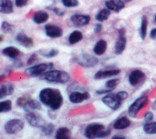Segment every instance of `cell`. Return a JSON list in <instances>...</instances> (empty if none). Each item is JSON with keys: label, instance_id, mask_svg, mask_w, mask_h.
Returning a JSON list of instances; mask_svg holds the SVG:
<instances>
[{"label": "cell", "instance_id": "21", "mask_svg": "<svg viewBox=\"0 0 156 139\" xmlns=\"http://www.w3.org/2000/svg\"><path fill=\"white\" fill-rule=\"evenodd\" d=\"M48 18H49V14L47 12L44 11V10H38L34 13L33 16V21L36 24H44L46 21H48Z\"/></svg>", "mask_w": 156, "mask_h": 139}, {"label": "cell", "instance_id": "18", "mask_svg": "<svg viewBox=\"0 0 156 139\" xmlns=\"http://www.w3.org/2000/svg\"><path fill=\"white\" fill-rule=\"evenodd\" d=\"M2 54L5 55L6 57L10 58L11 59L17 60L18 58L21 55V52L18 48L10 46V47H6L2 50Z\"/></svg>", "mask_w": 156, "mask_h": 139}, {"label": "cell", "instance_id": "8", "mask_svg": "<svg viewBox=\"0 0 156 139\" xmlns=\"http://www.w3.org/2000/svg\"><path fill=\"white\" fill-rule=\"evenodd\" d=\"M25 126V123L22 119H13L5 123L4 130L9 134H15L22 130Z\"/></svg>", "mask_w": 156, "mask_h": 139}, {"label": "cell", "instance_id": "37", "mask_svg": "<svg viewBox=\"0 0 156 139\" xmlns=\"http://www.w3.org/2000/svg\"><path fill=\"white\" fill-rule=\"evenodd\" d=\"M154 119V115H153L152 112H147L144 115V122L146 123H151V120H153Z\"/></svg>", "mask_w": 156, "mask_h": 139}, {"label": "cell", "instance_id": "7", "mask_svg": "<svg viewBox=\"0 0 156 139\" xmlns=\"http://www.w3.org/2000/svg\"><path fill=\"white\" fill-rule=\"evenodd\" d=\"M53 68L54 64L52 63H40V64L36 65L27 69L25 71V74L31 77H38L41 76L47 71H51Z\"/></svg>", "mask_w": 156, "mask_h": 139}, {"label": "cell", "instance_id": "32", "mask_svg": "<svg viewBox=\"0 0 156 139\" xmlns=\"http://www.w3.org/2000/svg\"><path fill=\"white\" fill-rule=\"evenodd\" d=\"M54 130H55V125L51 123H46L44 126L41 127V131L42 134L45 136H51L52 134V133L54 132Z\"/></svg>", "mask_w": 156, "mask_h": 139}, {"label": "cell", "instance_id": "9", "mask_svg": "<svg viewBox=\"0 0 156 139\" xmlns=\"http://www.w3.org/2000/svg\"><path fill=\"white\" fill-rule=\"evenodd\" d=\"M25 118L29 125L33 127H42L46 124L44 119L36 112H27L25 114Z\"/></svg>", "mask_w": 156, "mask_h": 139}, {"label": "cell", "instance_id": "25", "mask_svg": "<svg viewBox=\"0 0 156 139\" xmlns=\"http://www.w3.org/2000/svg\"><path fill=\"white\" fill-rule=\"evenodd\" d=\"M147 25H148V19L147 16L144 15L141 18L140 29V36L142 40H145L147 36Z\"/></svg>", "mask_w": 156, "mask_h": 139}, {"label": "cell", "instance_id": "27", "mask_svg": "<svg viewBox=\"0 0 156 139\" xmlns=\"http://www.w3.org/2000/svg\"><path fill=\"white\" fill-rule=\"evenodd\" d=\"M83 39V34L81 32L78 30H75L73 32H71L69 36V43L72 45L76 44V43L80 42V40Z\"/></svg>", "mask_w": 156, "mask_h": 139}, {"label": "cell", "instance_id": "24", "mask_svg": "<svg viewBox=\"0 0 156 139\" xmlns=\"http://www.w3.org/2000/svg\"><path fill=\"white\" fill-rule=\"evenodd\" d=\"M14 91L13 86L10 83H8L6 85H1L0 87V99H2L4 97L10 96L13 94Z\"/></svg>", "mask_w": 156, "mask_h": 139}, {"label": "cell", "instance_id": "45", "mask_svg": "<svg viewBox=\"0 0 156 139\" xmlns=\"http://www.w3.org/2000/svg\"><path fill=\"white\" fill-rule=\"evenodd\" d=\"M152 108H153V110L156 111V100H155V101H154V103H153V104H152Z\"/></svg>", "mask_w": 156, "mask_h": 139}, {"label": "cell", "instance_id": "26", "mask_svg": "<svg viewBox=\"0 0 156 139\" xmlns=\"http://www.w3.org/2000/svg\"><path fill=\"white\" fill-rule=\"evenodd\" d=\"M71 136L70 130L67 127H60L57 130L55 139H69Z\"/></svg>", "mask_w": 156, "mask_h": 139}, {"label": "cell", "instance_id": "22", "mask_svg": "<svg viewBox=\"0 0 156 139\" xmlns=\"http://www.w3.org/2000/svg\"><path fill=\"white\" fill-rule=\"evenodd\" d=\"M131 122L129 118L126 116L121 117L114 123V128L116 130H124L128 128L130 126Z\"/></svg>", "mask_w": 156, "mask_h": 139}, {"label": "cell", "instance_id": "13", "mask_svg": "<svg viewBox=\"0 0 156 139\" xmlns=\"http://www.w3.org/2000/svg\"><path fill=\"white\" fill-rule=\"evenodd\" d=\"M91 17L86 14H79L76 13L70 17L71 22L76 27H82L89 24Z\"/></svg>", "mask_w": 156, "mask_h": 139}, {"label": "cell", "instance_id": "31", "mask_svg": "<svg viewBox=\"0 0 156 139\" xmlns=\"http://www.w3.org/2000/svg\"><path fill=\"white\" fill-rule=\"evenodd\" d=\"M12 109V102L10 100L3 101L0 102V112L6 113L11 111Z\"/></svg>", "mask_w": 156, "mask_h": 139}, {"label": "cell", "instance_id": "20", "mask_svg": "<svg viewBox=\"0 0 156 139\" xmlns=\"http://www.w3.org/2000/svg\"><path fill=\"white\" fill-rule=\"evenodd\" d=\"M0 12L3 14L13 13V5L11 0H0Z\"/></svg>", "mask_w": 156, "mask_h": 139}, {"label": "cell", "instance_id": "6", "mask_svg": "<svg viewBox=\"0 0 156 139\" xmlns=\"http://www.w3.org/2000/svg\"><path fill=\"white\" fill-rule=\"evenodd\" d=\"M148 97L147 96H141L138 97L133 101V103L132 104L128 109V115H129L131 118H135L136 115L138 114L140 111L145 107L147 104L148 103Z\"/></svg>", "mask_w": 156, "mask_h": 139}, {"label": "cell", "instance_id": "40", "mask_svg": "<svg viewBox=\"0 0 156 139\" xmlns=\"http://www.w3.org/2000/svg\"><path fill=\"white\" fill-rule=\"evenodd\" d=\"M113 89H108L107 88V90H99L95 91V93L98 94V95H103V94H108L110 93L111 91H113Z\"/></svg>", "mask_w": 156, "mask_h": 139}, {"label": "cell", "instance_id": "33", "mask_svg": "<svg viewBox=\"0 0 156 139\" xmlns=\"http://www.w3.org/2000/svg\"><path fill=\"white\" fill-rule=\"evenodd\" d=\"M63 6L68 8L76 7L79 5L78 0H62Z\"/></svg>", "mask_w": 156, "mask_h": 139}, {"label": "cell", "instance_id": "28", "mask_svg": "<svg viewBox=\"0 0 156 139\" xmlns=\"http://www.w3.org/2000/svg\"><path fill=\"white\" fill-rule=\"evenodd\" d=\"M110 16H111V10L108 9H102L95 15V20L103 22V21H107Z\"/></svg>", "mask_w": 156, "mask_h": 139}, {"label": "cell", "instance_id": "4", "mask_svg": "<svg viewBox=\"0 0 156 139\" xmlns=\"http://www.w3.org/2000/svg\"><path fill=\"white\" fill-rule=\"evenodd\" d=\"M105 126L98 123H93L86 126L84 136L88 139L102 138V134L105 130Z\"/></svg>", "mask_w": 156, "mask_h": 139}, {"label": "cell", "instance_id": "29", "mask_svg": "<svg viewBox=\"0 0 156 139\" xmlns=\"http://www.w3.org/2000/svg\"><path fill=\"white\" fill-rule=\"evenodd\" d=\"M39 53L45 58H53L58 55V50L55 49V48L42 49L39 51Z\"/></svg>", "mask_w": 156, "mask_h": 139}, {"label": "cell", "instance_id": "34", "mask_svg": "<svg viewBox=\"0 0 156 139\" xmlns=\"http://www.w3.org/2000/svg\"><path fill=\"white\" fill-rule=\"evenodd\" d=\"M1 29L3 31V32L8 33V32H12V30H13V25L9 22H7V21H3L2 23V25H1Z\"/></svg>", "mask_w": 156, "mask_h": 139}, {"label": "cell", "instance_id": "23", "mask_svg": "<svg viewBox=\"0 0 156 139\" xmlns=\"http://www.w3.org/2000/svg\"><path fill=\"white\" fill-rule=\"evenodd\" d=\"M107 48V43L105 40H99L93 48V52L95 55H102L106 52Z\"/></svg>", "mask_w": 156, "mask_h": 139}, {"label": "cell", "instance_id": "42", "mask_svg": "<svg viewBox=\"0 0 156 139\" xmlns=\"http://www.w3.org/2000/svg\"><path fill=\"white\" fill-rule=\"evenodd\" d=\"M102 29H103V25L101 24H96L95 25V28H94V32H95V33L98 34L102 31Z\"/></svg>", "mask_w": 156, "mask_h": 139}, {"label": "cell", "instance_id": "3", "mask_svg": "<svg viewBox=\"0 0 156 139\" xmlns=\"http://www.w3.org/2000/svg\"><path fill=\"white\" fill-rule=\"evenodd\" d=\"M17 105L22 108L26 112H36L37 110H40L42 108L41 104L36 100H33L32 98H28L26 97H23L18 98L17 101Z\"/></svg>", "mask_w": 156, "mask_h": 139}, {"label": "cell", "instance_id": "1", "mask_svg": "<svg viewBox=\"0 0 156 139\" xmlns=\"http://www.w3.org/2000/svg\"><path fill=\"white\" fill-rule=\"evenodd\" d=\"M39 97L41 103L53 111L60 108L64 101L61 92L52 88H45L42 90L40 92Z\"/></svg>", "mask_w": 156, "mask_h": 139}, {"label": "cell", "instance_id": "44", "mask_svg": "<svg viewBox=\"0 0 156 139\" xmlns=\"http://www.w3.org/2000/svg\"><path fill=\"white\" fill-rule=\"evenodd\" d=\"M111 139H126V137H124V136L122 135H114L112 137H111Z\"/></svg>", "mask_w": 156, "mask_h": 139}, {"label": "cell", "instance_id": "41", "mask_svg": "<svg viewBox=\"0 0 156 139\" xmlns=\"http://www.w3.org/2000/svg\"><path fill=\"white\" fill-rule=\"evenodd\" d=\"M36 60H37V55H36V54H33V55H31L29 59L28 60V64H33Z\"/></svg>", "mask_w": 156, "mask_h": 139}, {"label": "cell", "instance_id": "11", "mask_svg": "<svg viewBox=\"0 0 156 139\" xmlns=\"http://www.w3.org/2000/svg\"><path fill=\"white\" fill-rule=\"evenodd\" d=\"M118 38L115 43L114 47V52L116 55H122L126 49V29L121 28L118 30Z\"/></svg>", "mask_w": 156, "mask_h": 139}, {"label": "cell", "instance_id": "36", "mask_svg": "<svg viewBox=\"0 0 156 139\" xmlns=\"http://www.w3.org/2000/svg\"><path fill=\"white\" fill-rule=\"evenodd\" d=\"M47 9L53 11L58 16H63L66 13V11L64 10H61L60 8L55 7V6H47Z\"/></svg>", "mask_w": 156, "mask_h": 139}, {"label": "cell", "instance_id": "16", "mask_svg": "<svg viewBox=\"0 0 156 139\" xmlns=\"http://www.w3.org/2000/svg\"><path fill=\"white\" fill-rule=\"evenodd\" d=\"M16 40L17 42L19 44H21V46L25 47V48H32L34 44L33 42V40L31 37L27 36L25 32H20L16 36Z\"/></svg>", "mask_w": 156, "mask_h": 139}, {"label": "cell", "instance_id": "19", "mask_svg": "<svg viewBox=\"0 0 156 139\" xmlns=\"http://www.w3.org/2000/svg\"><path fill=\"white\" fill-rule=\"evenodd\" d=\"M121 73V70L119 69H112V70H107V71H99L95 75V79L101 80L104 78H110V77L116 76Z\"/></svg>", "mask_w": 156, "mask_h": 139}, {"label": "cell", "instance_id": "2", "mask_svg": "<svg viewBox=\"0 0 156 139\" xmlns=\"http://www.w3.org/2000/svg\"><path fill=\"white\" fill-rule=\"evenodd\" d=\"M41 80L46 82H51V83H60V84H65L68 82L70 79L69 74L64 71H58V70H51V71H47L40 76Z\"/></svg>", "mask_w": 156, "mask_h": 139}, {"label": "cell", "instance_id": "5", "mask_svg": "<svg viewBox=\"0 0 156 139\" xmlns=\"http://www.w3.org/2000/svg\"><path fill=\"white\" fill-rule=\"evenodd\" d=\"M73 61L78 65L85 68H91L95 67L99 63V59L93 55L87 53H81L73 58Z\"/></svg>", "mask_w": 156, "mask_h": 139}, {"label": "cell", "instance_id": "30", "mask_svg": "<svg viewBox=\"0 0 156 139\" xmlns=\"http://www.w3.org/2000/svg\"><path fill=\"white\" fill-rule=\"evenodd\" d=\"M143 130L147 134H156V121L145 123L143 126Z\"/></svg>", "mask_w": 156, "mask_h": 139}, {"label": "cell", "instance_id": "43", "mask_svg": "<svg viewBox=\"0 0 156 139\" xmlns=\"http://www.w3.org/2000/svg\"><path fill=\"white\" fill-rule=\"evenodd\" d=\"M150 37L151 39H153V40L156 39V28H154V29H153L151 31Z\"/></svg>", "mask_w": 156, "mask_h": 139}, {"label": "cell", "instance_id": "35", "mask_svg": "<svg viewBox=\"0 0 156 139\" xmlns=\"http://www.w3.org/2000/svg\"><path fill=\"white\" fill-rule=\"evenodd\" d=\"M119 82H120V80L118 78L111 79V80L107 82V83H106V87L108 88V89H113V90H114V88L119 84Z\"/></svg>", "mask_w": 156, "mask_h": 139}, {"label": "cell", "instance_id": "17", "mask_svg": "<svg viewBox=\"0 0 156 139\" xmlns=\"http://www.w3.org/2000/svg\"><path fill=\"white\" fill-rule=\"evenodd\" d=\"M105 5L108 10L118 13L125 7V2L123 0H107Z\"/></svg>", "mask_w": 156, "mask_h": 139}, {"label": "cell", "instance_id": "39", "mask_svg": "<svg viewBox=\"0 0 156 139\" xmlns=\"http://www.w3.org/2000/svg\"><path fill=\"white\" fill-rule=\"evenodd\" d=\"M117 95L119 97V98H120L122 101H125L126 99H127V97H129V93H128L127 92H126V91L118 92V93H117Z\"/></svg>", "mask_w": 156, "mask_h": 139}, {"label": "cell", "instance_id": "14", "mask_svg": "<svg viewBox=\"0 0 156 139\" xmlns=\"http://www.w3.org/2000/svg\"><path fill=\"white\" fill-rule=\"evenodd\" d=\"M90 98V94L88 92H73L69 96V100L73 104H79L83 101L88 100Z\"/></svg>", "mask_w": 156, "mask_h": 139}, {"label": "cell", "instance_id": "12", "mask_svg": "<svg viewBox=\"0 0 156 139\" xmlns=\"http://www.w3.org/2000/svg\"><path fill=\"white\" fill-rule=\"evenodd\" d=\"M44 30H45L46 35L50 37V38L55 39L61 37L63 34V31L62 28L55 25H46L44 26Z\"/></svg>", "mask_w": 156, "mask_h": 139}, {"label": "cell", "instance_id": "47", "mask_svg": "<svg viewBox=\"0 0 156 139\" xmlns=\"http://www.w3.org/2000/svg\"><path fill=\"white\" fill-rule=\"evenodd\" d=\"M154 20H155V21H156V14H155V17H154Z\"/></svg>", "mask_w": 156, "mask_h": 139}, {"label": "cell", "instance_id": "10", "mask_svg": "<svg viewBox=\"0 0 156 139\" xmlns=\"http://www.w3.org/2000/svg\"><path fill=\"white\" fill-rule=\"evenodd\" d=\"M103 103L105 105H107L109 108H111V110L116 111L119 109V108L122 105V101L119 98L118 95L116 94H107V96H105L102 99Z\"/></svg>", "mask_w": 156, "mask_h": 139}, {"label": "cell", "instance_id": "38", "mask_svg": "<svg viewBox=\"0 0 156 139\" xmlns=\"http://www.w3.org/2000/svg\"><path fill=\"white\" fill-rule=\"evenodd\" d=\"M28 2H29V0H15V5L17 7L21 8L26 6Z\"/></svg>", "mask_w": 156, "mask_h": 139}, {"label": "cell", "instance_id": "46", "mask_svg": "<svg viewBox=\"0 0 156 139\" xmlns=\"http://www.w3.org/2000/svg\"><path fill=\"white\" fill-rule=\"evenodd\" d=\"M133 0H124V2H132Z\"/></svg>", "mask_w": 156, "mask_h": 139}, {"label": "cell", "instance_id": "15", "mask_svg": "<svg viewBox=\"0 0 156 139\" xmlns=\"http://www.w3.org/2000/svg\"><path fill=\"white\" fill-rule=\"evenodd\" d=\"M145 78V74L140 70L132 71L129 77V82L132 86H136L143 82Z\"/></svg>", "mask_w": 156, "mask_h": 139}]
</instances>
